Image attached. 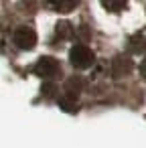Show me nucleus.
<instances>
[{
    "mask_svg": "<svg viewBox=\"0 0 146 148\" xmlns=\"http://www.w3.org/2000/svg\"><path fill=\"white\" fill-rule=\"evenodd\" d=\"M69 63L75 69H89L95 63V55H93V51L87 45L79 43V45L71 47V51H69Z\"/></svg>",
    "mask_w": 146,
    "mask_h": 148,
    "instance_id": "f257e3e1",
    "label": "nucleus"
},
{
    "mask_svg": "<svg viewBox=\"0 0 146 148\" xmlns=\"http://www.w3.org/2000/svg\"><path fill=\"white\" fill-rule=\"evenodd\" d=\"M35 75H39L41 79L45 81H51L55 79L57 75H61V65L55 57L51 55H45V57H39L37 63H35Z\"/></svg>",
    "mask_w": 146,
    "mask_h": 148,
    "instance_id": "f03ea898",
    "label": "nucleus"
},
{
    "mask_svg": "<svg viewBox=\"0 0 146 148\" xmlns=\"http://www.w3.org/2000/svg\"><path fill=\"white\" fill-rule=\"evenodd\" d=\"M12 43L21 51H33L37 47V33H35V29L33 27H27V25L19 27L14 31V35H12Z\"/></svg>",
    "mask_w": 146,
    "mask_h": 148,
    "instance_id": "7ed1b4c3",
    "label": "nucleus"
},
{
    "mask_svg": "<svg viewBox=\"0 0 146 148\" xmlns=\"http://www.w3.org/2000/svg\"><path fill=\"white\" fill-rule=\"evenodd\" d=\"M132 67H134V63H132V59H130L128 55H116V57L112 59L110 73H112L114 79H120V77L128 75V73L132 71Z\"/></svg>",
    "mask_w": 146,
    "mask_h": 148,
    "instance_id": "20e7f679",
    "label": "nucleus"
},
{
    "mask_svg": "<svg viewBox=\"0 0 146 148\" xmlns=\"http://www.w3.org/2000/svg\"><path fill=\"white\" fill-rule=\"evenodd\" d=\"M85 87V79L81 75H71L67 81H65V93L69 95H79Z\"/></svg>",
    "mask_w": 146,
    "mask_h": 148,
    "instance_id": "39448f33",
    "label": "nucleus"
},
{
    "mask_svg": "<svg viewBox=\"0 0 146 148\" xmlns=\"http://www.w3.org/2000/svg\"><path fill=\"white\" fill-rule=\"evenodd\" d=\"M57 103H59V108H61L63 112H67V114H75V112H77V95L65 93V95H61V97L57 99Z\"/></svg>",
    "mask_w": 146,
    "mask_h": 148,
    "instance_id": "423d86ee",
    "label": "nucleus"
},
{
    "mask_svg": "<svg viewBox=\"0 0 146 148\" xmlns=\"http://www.w3.org/2000/svg\"><path fill=\"white\" fill-rule=\"evenodd\" d=\"M55 37H57L59 41L71 39V37H73V27H71V23H67V21H59V23L55 25Z\"/></svg>",
    "mask_w": 146,
    "mask_h": 148,
    "instance_id": "0eeeda50",
    "label": "nucleus"
},
{
    "mask_svg": "<svg viewBox=\"0 0 146 148\" xmlns=\"http://www.w3.org/2000/svg\"><path fill=\"white\" fill-rule=\"evenodd\" d=\"M49 4L59 12H71L79 4V0H49Z\"/></svg>",
    "mask_w": 146,
    "mask_h": 148,
    "instance_id": "6e6552de",
    "label": "nucleus"
},
{
    "mask_svg": "<svg viewBox=\"0 0 146 148\" xmlns=\"http://www.w3.org/2000/svg\"><path fill=\"white\" fill-rule=\"evenodd\" d=\"M128 49L130 53H144L146 51V41L142 35H134L130 41H128Z\"/></svg>",
    "mask_w": 146,
    "mask_h": 148,
    "instance_id": "1a4fd4ad",
    "label": "nucleus"
},
{
    "mask_svg": "<svg viewBox=\"0 0 146 148\" xmlns=\"http://www.w3.org/2000/svg\"><path fill=\"white\" fill-rule=\"evenodd\" d=\"M128 4V0H101V6L108 12H122Z\"/></svg>",
    "mask_w": 146,
    "mask_h": 148,
    "instance_id": "9d476101",
    "label": "nucleus"
},
{
    "mask_svg": "<svg viewBox=\"0 0 146 148\" xmlns=\"http://www.w3.org/2000/svg\"><path fill=\"white\" fill-rule=\"evenodd\" d=\"M41 93H43L47 99H53V97L57 95V85H55L53 81H45V83L41 85Z\"/></svg>",
    "mask_w": 146,
    "mask_h": 148,
    "instance_id": "9b49d317",
    "label": "nucleus"
},
{
    "mask_svg": "<svg viewBox=\"0 0 146 148\" xmlns=\"http://www.w3.org/2000/svg\"><path fill=\"white\" fill-rule=\"evenodd\" d=\"M140 75L146 79V57L142 59V63H140Z\"/></svg>",
    "mask_w": 146,
    "mask_h": 148,
    "instance_id": "f8f14e48",
    "label": "nucleus"
}]
</instances>
